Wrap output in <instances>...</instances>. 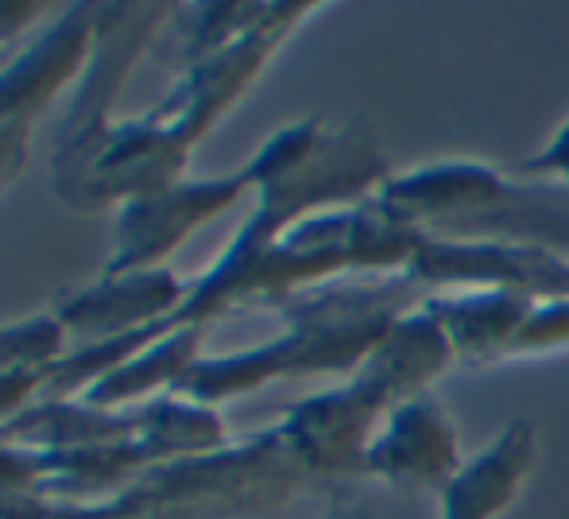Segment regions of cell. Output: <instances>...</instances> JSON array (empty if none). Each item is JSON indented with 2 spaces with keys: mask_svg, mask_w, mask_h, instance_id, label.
Returning <instances> with one entry per match:
<instances>
[{
  "mask_svg": "<svg viewBox=\"0 0 569 519\" xmlns=\"http://www.w3.org/2000/svg\"><path fill=\"white\" fill-rule=\"evenodd\" d=\"M256 190V174L248 163L237 171L213 174V179H182L156 194L132 198L117 206L113 218V252L101 263V276H124V271L171 268L174 252L190 241L202 226L229 213L244 194Z\"/></svg>",
  "mask_w": 569,
  "mask_h": 519,
  "instance_id": "cell-7",
  "label": "cell"
},
{
  "mask_svg": "<svg viewBox=\"0 0 569 519\" xmlns=\"http://www.w3.org/2000/svg\"><path fill=\"white\" fill-rule=\"evenodd\" d=\"M4 62H8V51H0V67H4Z\"/></svg>",
  "mask_w": 569,
  "mask_h": 519,
  "instance_id": "cell-23",
  "label": "cell"
},
{
  "mask_svg": "<svg viewBox=\"0 0 569 519\" xmlns=\"http://www.w3.org/2000/svg\"><path fill=\"white\" fill-rule=\"evenodd\" d=\"M388 218L442 241H503L569 252V190L516 182L485 159H438L376 190Z\"/></svg>",
  "mask_w": 569,
  "mask_h": 519,
  "instance_id": "cell-4",
  "label": "cell"
},
{
  "mask_svg": "<svg viewBox=\"0 0 569 519\" xmlns=\"http://www.w3.org/2000/svg\"><path fill=\"white\" fill-rule=\"evenodd\" d=\"M318 12L322 4H268L244 36L182 70L174 90L159 98L148 117L171 129L190 151H198V143L248 98V90L260 82L287 39Z\"/></svg>",
  "mask_w": 569,
  "mask_h": 519,
  "instance_id": "cell-6",
  "label": "cell"
},
{
  "mask_svg": "<svg viewBox=\"0 0 569 519\" xmlns=\"http://www.w3.org/2000/svg\"><path fill=\"white\" fill-rule=\"evenodd\" d=\"M465 461L469 458L461 453V435L442 399L435 391H419L391 407L380 422L365 453V477L391 489H422L438 497Z\"/></svg>",
  "mask_w": 569,
  "mask_h": 519,
  "instance_id": "cell-11",
  "label": "cell"
},
{
  "mask_svg": "<svg viewBox=\"0 0 569 519\" xmlns=\"http://www.w3.org/2000/svg\"><path fill=\"white\" fill-rule=\"evenodd\" d=\"M519 174L535 182H550V187H562L569 190V117L558 124V132L547 140V148L535 151L531 159L519 163Z\"/></svg>",
  "mask_w": 569,
  "mask_h": 519,
  "instance_id": "cell-19",
  "label": "cell"
},
{
  "mask_svg": "<svg viewBox=\"0 0 569 519\" xmlns=\"http://www.w3.org/2000/svg\"><path fill=\"white\" fill-rule=\"evenodd\" d=\"M132 438H140V407L106 411L86 399H39L20 419L0 427V442L36 453L90 450V446H117Z\"/></svg>",
  "mask_w": 569,
  "mask_h": 519,
  "instance_id": "cell-14",
  "label": "cell"
},
{
  "mask_svg": "<svg viewBox=\"0 0 569 519\" xmlns=\"http://www.w3.org/2000/svg\"><path fill=\"white\" fill-rule=\"evenodd\" d=\"M310 477L276 427L218 453L167 461L106 500H0V519H260L291 505Z\"/></svg>",
  "mask_w": 569,
  "mask_h": 519,
  "instance_id": "cell-3",
  "label": "cell"
},
{
  "mask_svg": "<svg viewBox=\"0 0 569 519\" xmlns=\"http://www.w3.org/2000/svg\"><path fill=\"white\" fill-rule=\"evenodd\" d=\"M31 140H36L31 124L0 129V194L23 174V167H28V159H31Z\"/></svg>",
  "mask_w": 569,
  "mask_h": 519,
  "instance_id": "cell-21",
  "label": "cell"
},
{
  "mask_svg": "<svg viewBox=\"0 0 569 519\" xmlns=\"http://www.w3.org/2000/svg\"><path fill=\"white\" fill-rule=\"evenodd\" d=\"M422 299L427 291L407 276H365L310 287L276 307L283 318L279 338L237 353H202L182 377L179 396L221 411L229 399L252 396L279 380L318 372L352 377L388 338L391 326L422 307Z\"/></svg>",
  "mask_w": 569,
  "mask_h": 519,
  "instance_id": "cell-1",
  "label": "cell"
},
{
  "mask_svg": "<svg viewBox=\"0 0 569 519\" xmlns=\"http://www.w3.org/2000/svg\"><path fill=\"white\" fill-rule=\"evenodd\" d=\"M322 519H372V516H368L365 508H357V505H333Z\"/></svg>",
  "mask_w": 569,
  "mask_h": 519,
  "instance_id": "cell-22",
  "label": "cell"
},
{
  "mask_svg": "<svg viewBox=\"0 0 569 519\" xmlns=\"http://www.w3.org/2000/svg\"><path fill=\"white\" fill-rule=\"evenodd\" d=\"M47 16H54V8L36 0H0V51L12 54L16 39H23V31H36Z\"/></svg>",
  "mask_w": 569,
  "mask_h": 519,
  "instance_id": "cell-20",
  "label": "cell"
},
{
  "mask_svg": "<svg viewBox=\"0 0 569 519\" xmlns=\"http://www.w3.org/2000/svg\"><path fill=\"white\" fill-rule=\"evenodd\" d=\"M569 346V299H539L527 315L523 330L508 349V361L519 357H547Z\"/></svg>",
  "mask_w": 569,
  "mask_h": 519,
  "instance_id": "cell-17",
  "label": "cell"
},
{
  "mask_svg": "<svg viewBox=\"0 0 569 519\" xmlns=\"http://www.w3.org/2000/svg\"><path fill=\"white\" fill-rule=\"evenodd\" d=\"M407 279L435 291H516L527 299H569V260L550 249L503 241H442L427 237Z\"/></svg>",
  "mask_w": 569,
  "mask_h": 519,
  "instance_id": "cell-9",
  "label": "cell"
},
{
  "mask_svg": "<svg viewBox=\"0 0 569 519\" xmlns=\"http://www.w3.org/2000/svg\"><path fill=\"white\" fill-rule=\"evenodd\" d=\"M202 326H182V330L159 333L151 346H143L124 365H117L82 399L93 407H106V411H128V407H140L156 396H167V391H179L182 377L202 357Z\"/></svg>",
  "mask_w": 569,
  "mask_h": 519,
  "instance_id": "cell-15",
  "label": "cell"
},
{
  "mask_svg": "<svg viewBox=\"0 0 569 519\" xmlns=\"http://www.w3.org/2000/svg\"><path fill=\"white\" fill-rule=\"evenodd\" d=\"M187 291H190V279H182L174 268L98 276L93 283L78 287V291L59 295L51 315L62 322L70 341L98 346V341L156 333L182 307Z\"/></svg>",
  "mask_w": 569,
  "mask_h": 519,
  "instance_id": "cell-10",
  "label": "cell"
},
{
  "mask_svg": "<svg viewBox=\"0 0 569 519\" xmlns=\"http://www.w3.org/2000/svg\"><path fill=\"white\" fill-rule=\"evenodd\" d=\"M535 458H539L535 427L527 419H511L438 492V519H500L523 492Z\"/></svg>",
  "mask_w": 569,
  "mask_h": 519,
  "instance_id": "cell-12",
  "label": "cell"
},
{
  "mask_svg": "<svg viewBox=\"0 0 569 519\" xmlns=\"http://www.w3.org/2000/svg\"><path fill=\"white\" fill-rule=\"evenodd\" d=\"M47 377H51V369H16L0 377V427L20 419L28 407H36L43 399Z\"/></svg>",
  "mask_w": 569,
  "mask_h": 519,
  "instance_id": "cell-18",
  "label": "cell"
},
{
  "mask_svg": "<svg viewBox=\"0 0 569 519\" xmlns=\"http://www.w3.org/2000/svg\"><path fill=\"white\" fill-rule=\"evenodd\" d=\"M450 365L457 357L446 330L427 307H415L345 385L287 407L276 430L310 481L365 477V453L391 407L430 391Z\"/></svg>",
  "mask_w": 569,
  "mask_h": 519,
  "instance_id": "cell-2",
  "label": "cell"
},
{
  "mask_svg": "<svg viewBox=\"0 0 569 519\" xmlns=\"http://www.w3.org/2000/svg\"><path fill=\"white\" fill-rule=\"evenodd\" d=\"M101 0L59 8L36 36L8 54L0 67V129L31 124L39 129L43 113L78 86L98 39Z\"/></svg>",
  "mask_w": 569,
  "mask_h": 519,
  "instance_id": "cell-8",
  "label": "cell"
},
{
  "mask_svg": "<svg viewBox=\"0 0 569 519\" xmlns=\"http://www.w3.org/2000/svg\"><path fill=\"white\" fill-rule=\"evenodd\" d=\"M167 20H171V4H156V0L151 4L148 0H101L90 67H86V74L70 90V106L62 113L59 140H54L51 156V190L62 206L78 190L86 167L93 163L109 129L117 124L113 106L120 90L132 78L136 62L159 47Z\"/></svg>",
  "mask_w": 569,
  "mask_h": 519,
  "instance_id": "cell-5",
  "label": "cell"
},
{
  "mask_svg": "<svg viewBox=\"0 0 569 519\" xmlns=\"http://www.w3.org/2000/svg\"><path fill=\"white\" fill-rule=\"evenodd\" d=\"M535 302L539 299L516 291H435L422 299V307L446 330L457 365L485 369L508 361L511 341L523 330Z\"/></svg>",
  "mask_w": 569,
  "mask_h": 519,
  "instance_id": "cell-13",
  "label": "cell"
},
{
  "mask_svg": "<svg viewBox=\"0 0 569 519\" xmlns=\"http://www.w3.org/2000/svg\"><path fill=\"white\" fill-rule=\"evenodd\" d=\"M67 353L70 333L62 330V322L51 310L0 326V377L16 369H51Z\"/></svg>",
  "mask_w": 569,
  "mask_h": 519,
  "instance_id": "cell-16",
  "label": "cell"
}]
</instances>
